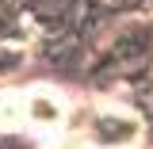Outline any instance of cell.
<instances>
[{
    "mask_svg": "<svg viewBox=\"0 0 153 149\" xmlns=\"http://www.w3.org/2000/svg\"><path fill=\"white\" fill-rule=\"evenodd\" d=\"M19 111H23V122H31L38 130H61V122L69 115V103L54 88H31V92L19 96Z\"/></svg>",
    "mask_w": 153,
    "mask_h": 149,
    "instance_id": "1",
    "label": "cell"
},
{
    "mask_svg": "<svg viewBox=\"0 0 153 149\" xmlns=\"http://www.w3.org/2000/svg\"><path fill=\"white\" fill-rule=\"evenodd\" d=\"M142 138V122L126 111H107L96 119V142L100 145H111V149H126Z\"/></svg>",
    "mask_w": 153,
    "mask_h": 149,
    "instance_id": "2",
    "label": "cell"
}]
</instances>
